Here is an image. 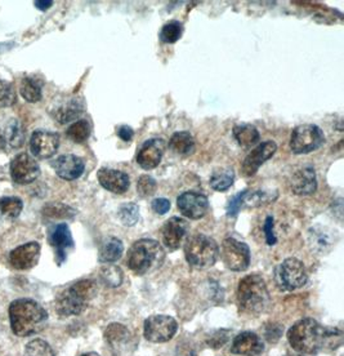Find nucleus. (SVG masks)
I'll return each instance as SVG.
<instances>
[{
	"instance_id": "nucleus-3",
	"label": "nucleus",
	"mask_w": 344,
	"mask_h": 356,
	"mask_svg": "<svg viewBox=\"0 0 344 356\" xmlns=\"http://www.w3.org/2000/svg\"><path fill=\"white\" fill-rule=\"evenodd\" d=\"M165 259V252L152 239L136 241L128 252L126 265L137 275H145L158 270Z\"/></svg>"
},
{
	"instance_id": "nucleus-21",
	"label": "nucleus",
	"mask_w": 344,
	"mask_h": 356,
	"mask_svg": "<svg viewBox=\"0 0 344 356\" xmlns=\"http://www.w3.org/2000/svg\"><path fill=\"white\" fill-rule=\"evenodd\" d=\"M316 188H318L316 172L312 167L300 168L291 176V193L297 195H309V194H313Z\"/></svg>"
},
{
	"instance_id": "nucleus-47",
	"label": "nucleus",
	"mask_w": 344,
	"mask_h": 356,
	"mask_svg": "<svg viewBox=\"0 0 344 356\" xmlns=\"http://www.w3.org/2000/svg\"><path fill=\"white\" fill-rule=\"evenodd\" d=\"M35 6L36 8L45 10V9L51 8L54 6V1H51V0H38V1H35Z\"/></svg>"
},
{
	"instance_id": "nucleus-45",
	"label": "nucleus",
	"mask_w": 344,
	"mask_h": 356,
	"mask_svg": "<svg viewBox=\"0 0 344 356\" xmlns=\"http://www.w3.org/2000/svg\"><path fill=\"white\" fill-rule=\"evenodd\" d=\"M117 136H119L123 141H125V143H129V141H132L134 132H133V129L131 127L122 125V127H119V129H117Z\"/></svg>"
},
{
	"instance_id": "nucleus-31",
	"label": "nucleus",
	"mask_w": 344,
	"mask_h": 356,
	"mask_svg": "<svg viewBox=\"0 0 344 356\" xmlns=\"http://www.w3.org/2000/svg\"><path fill=\"white\" fill-rule=\"evenodd\" d=\"M21 95L27 102H38L42 99V87L33 78H25L21 83Z\"/></svg>"
},
{
	"instance_id": "nucleus-25",
	"label": "nucleus",
	"mask_w": 344,
	"mask_h": 356,
	"mask_svg": "<svg viewBox=\"0 0 344 356\" xmlns=\"http://www.w3.org/2000/svg\"><path fill=\"white\" fill-rule=\"evenodd\" d=\"M3 138L6 145H8L13 149H18L24 145L25 141V129L22 123L17 119L9 120L4 131H3Z\"/></svg>"
},
{
	"instance_id": "nucleus-5",
	"label": "nucleus",
	"mask_w": 344,
	"mask_h": 356,
	"mask_svg": "<svg viewBox=\"0 0 344 356\" xmlns=\"http://www.w3.org/2000/svg\"><path fill=\"white\" fill-rule=\"evenodd\" d=\"M238 301L241 312L249 315L265 312L270 303V294L263 277L252 274L241 279L238 288Z\"/></svg>"
},
{
	"instance_id": "nucleus-6",
	"label": "nucleus",
	"mask_w": 344,
	"mask_h": 356,
	"mask_svg": "<svg viewBox=\"0 0 344 356\" xmlns=\"http://www.w3.org/2000/svg\"><path fill=\"white\" fill-rule=\"evenodd\" d=\"M218 244L211 236L197 234L186 241V259L191 266L197 268L213 266L218 259Z\"/></svg>"
},
{
	"instance_id": "nucleus-16",
	"label": "nucleus",
	"mask_w": 344,
	"mask_h": 356,
	"mask_svg": "<svg viewBox=\"0 0 344 356\" xmlns=\"http://www.w3.org/2000/svg\"><path fill=\"white\" fill-rule=\"evenodd\" d=\"M105 339L116 355L128 353L131 346H134L132 333L123 324L113 323L105 330Z\"/></svg>"
},
{
	"instance_id": "nucleus-28",
	"label": "nucleus",
	"mask_w": 344,
	"mask_h": 356,
	"mask_svg": "<svg viewBox=\"0 0 344 356\" xmlns=\"http://www.w3.org/2000/svg\"><path fill=\"white\" fill-rule=\"evenodd\" d=\"M84 105L80 99H71L67 104L58 107L54 113V118L58 123L66 124L71 120L76 119L83 113Z\"/></svg>"
},
{
	"instance_id": "nucleus-14",
	"label": "nucleus",
	"mask_w": 344,
	"mask_h": 356,
	"mask_svg": "<svg viewBox=\"0 0 344 356\" xmlns=\"http://www.w3.org/2000/svg\"><path fill=\"white\" fill-rule=\"evenodd\" d=\"M188 232L190 225L186 220L172 217L163 227V243L169 250H178L187 239Z\"/></svg>"
},
{
	"instance_id": "nucleus-23",
	"label": "nucleus",
	"mask_w": 344,
	"mask_h": 356,
	"mask_svg": "<svg viewBox=\"0 0 344 356\" xmlns=\"http://www.w3.org/2000/svg\"><path fill=\"white\" fill-rule=\"evenodd\" d=\"M97 177L101 186L114 194H124L131 185L129 176L122 170L102 168L98 170Z\"/></svg>"
},
{
	"instance_id": "nucleus-44",
	"label": "nucleus",
	"mask_w": 344,
	"mask_h": 356,
	"mask_svg": "<svg viewBox=\"0 0 344 356\" xmlns=\"http://www.w3.org/2000/svg\"><path fill=\"white\" fill-rule=\"evenodd\" d=\"M152 209L158 214H165L170 209V202L165 197H159L152 202Z\"/></svg>"
},
{
	"instance_id": "nucleus-19",
	"label": "nucleus",
	"mask_w": 344,
	"mask_h": 356,
	"mask_svg": "<svg viewBox=\"0 0 344 356\" xmlns=\"http://www.w3.org/2000/svg\"><path fill=\"white\" fill-rule=\"evenodd\" d=\"M49 243L56 250L57 264L62 265L66 261L67 252L74 247V239L69 226L66 223L56 225L49 234Z\"/></svg>"
},
{
	"instance_id": "nucleus-18",
	"label": "nucleus",
	"mask_w": 344,
	"mask_h": 356,
	"mask_svg": "<svg viewBox=\"0 0 344 356\" xmlns=\"http://www.w3.org/2000/svg\"><path fill=\"white\" fill-rule=\"evenodd\" d=\"M165 152V143L161 138H152L143 143L137 154V163L143 170H154L161 161Z\"/></svg>"
},
{
	"instance_id": "nucleus-8",
	"label": "nucleus",
	"mask_w": 344,
	"mask_h": 356,
	"mask_svg": "<svg viewBox=\"0 0 344 356\" xmlns=\"http://www.w3.org/2000/svg\"><path fill=\"white\" fill-rule=\"evenodd\" d=\"M325 143L322 129L315 124H303L297 127L290 138L291 152L295 154H309L316 152Z\"/></svg>"
},
{
	"instance_id": "nucleus-41",
	"label": "nucleus",
	"mask_w": 344,
	"mask_h": 356,
	"mask_svg": "<svg viewBox=\"0 0 344 356\" xmlns=\"http://www.w3.org/2000/svg\"><path fill=\"white\" fill-rule=\"evenodd\" d=\"M156 190V181L151 176L143 175L138 178L137 182V191L141 196H151Z\"/></svg>"
},
{
	"instance_id": "nucleus-24",
	"label": "nucleus",
	"mask_w": 344,
	"mask_h": 356,
	"mask_svg": "<svg viewBox=\"0 0 344 356\" xmlns=\"http://www.w3.org/2000/svg\"><path fill=\"white\" fill-rule=\"evenodd\" d=\"M333 232L327 227L322 226H315L309 230V244L312 250H318L320 253H325L333 247L336 243Z\"/></svg>"
},
{
	"instance_id": "nucleus-22",
	"label": "nucleus",
	"mask_w": 344,
	"mask_h": 356,
	"mask_svg": "<svg viewBox=\"0 0 344 356\" xmlns=\"http://www.w3.org/2000/svg\"><path fill=\"white\" fill-rule=\"evenodd\" d=\"M54 168L58 177L66 181H74L83 175L84 161L75 155H61L54 161Z\"/></svg>"
},
{
	"instance_id": "nucleus-7",
	"label": "nucleus",
	"mask_w": 344,
	"mask_h": 356,
	"mask_svg": "<svg viewBox=\"0 0 344 356\" xmlns=\"http://www.w3.org/2000/svg\"><path fill=\"white\" fill-rule=\"evenodd\" d=\"M275 282L281 291H295L307 283V273L300 259H284L275 271Z\"/></svg>"
},
{
	"instance_id": "nucleus-17",
	"label": "nucleus",
	"mask_w": 344,
	"mask_h": 356,
	"mask_svg": "<svg viewBox=\"0 0 344 356\" xmlns=\"http://www.w3.org/2000/svg\"><path fill=\"white\" fill-rule=\"evenodd\" d=\"M40 257V245L36 241L26 243L9 254V262L16 270H28L35 266Z\"/></svg>"
},
{
	"instance_id": "nucleus-15",
	"label": "nucleus",
	"mask_w": 344,
	"mask_h": 356,
	"mask_svg": "<svg viewBox=\"0 0 344 356\" xmlns=\"http://www.w3.org/2000/svg\"><path fill=\"white\" fill-rule=\"evenodd\" d=\"M277 150V145L274 141H265V143L258 145L254 150H252L250 154L245 158L243 163V173L247 177H252L259 170L262 164L270 158L274 156L275 152Z\"/></svg>"
},
{
	"instance_id": "nucleus-10",
	"label": "nucleus",
	"mask_w": 344,
	"mask_h": 356,
	"mask_svg": "<svg viewBox=\"0 0 344 356\" xmlns=\"http://www.w3.org/2000/svg\"><path fill=\"white\" fill-rule=\"evenodd\" d=\"M177 330V321L167 315H154L145 321V337L155 343L168 342L176 336Z\"/></svg>"
},
{
	"instance_id": "nucleus-46",
	"label": "nucleus",
	"mask_w": 344,
	"mask_h": 356,
	"mask_svg": "<svg viewBox=\"0 0 344 356\" xmlns=\"http://www.w3.org/2000/svg\"><path fill=\"white\" fill-rule=\"evenodd\" d=\"M177 356H195V350L190 345H181L177 348Z\"/></svg>"
},
{
	"instance_id": "nucleus-2",
	"label": "nucleus",
	"mask_w": 344,
	"mask_h": 356,
	"mask_svg": "<svg viewBox=\"0 0 344 356\" xmlns=\"http://www.w3.org/2000/svg\"><path fill=\"white\" fill-rule=\"evenodd\" d=\"M10 328L18 337H28L44 330L48 314L39 303L21 298L9 306Z\"/></svg>"
},
{
	"instance_id": "nucleus-35",
	"label": "nucleus",
	"mask_w": 344,
	"mask_h": 356,
	"mask_svg": "<svg viewBox=\"0 0 344 356\" xmlns=\"http://www.w3.org/2000/svg\"><path fill=\"white\" fill-rule=\"evenodd\" d=\"M66 134L74 143H84L85 140H88L89 134H90V125L87 120H78L71 125Z\"/></svg>"
},
{
	"instance_id": "nucleus-39",
	"label": "nucleus",
	"mask_w": 344,
	"mask_h": 356,
	"mask_svg": "<svg viewBox=\"0 0 344 356\" xmlns=\"http://www.w3.org/2000/svg\"><path fill=\"white\" fill-rule=\"evenodd\" d=\"M102 280L108 286H119L123 283V271L115 265H107L101 271Z\"/></svg>"
},
{
	"instance_id": "nucleus-32",
	"label": "nucleus",
	"mask_w": 344,
	"mask_h": 356,
	"mask_svg": "<svg viewBox=\"0 0 344 356\" xmlns=\"http://www.w3.org/2000/svg\"><path fill=\"white\" fill-rule=\"evenodd\" d=\"M43 214L45 217L54 218V220H67L75 216V211L69 205L54 203V204L45 205Z\"/></svg>"
},
{
	"instance_id": "nucleus-11",
	"label": "nucleus",
	"mask_w": 344,
	"mask_h": 356,
	"mask_svg": "<svg viewBox=\"0 0 344 356\" xmlns=\"http://www.w3.org/2000/svg\"><path fill=\"white\" fill-rule=\"evenodd\" d=\"M10 176L19 185H27L34 182L40 175L39 164L28 154H18L10 161Z\"/></svg>"
},
{
	"instance_id": "nucleus-26",
	"label": "nucleus",
	"mask_w": 344,
	"mask_h": 356,
	"mask_svg": "<svg viewBox=\"0 0 344 356\" xmlns=\"http://www.w3.org/2000/svg\"><path fill=\"white\" fill-rule=\"evenodd\" d=\"M124 252L123 243L117 238H107L99 247V261L101 262H116L122 259Z\"/></svg>"
},
{
	"instance_id": "nucleus-40",
	"label": "nucleus",
	"mask_w": 344,
	"mask_h": 356,
	"mask_svg": "<svg viewBox=\"0 0 344 356\" xmlns=\"http://www.w3.org/2000/svg\"><path fill=\"white\" fill-rule=\"evenodd\" d=\"M16 102V93L12 84L0 79V107L12 106Z\"/></svg>"
},
{
	"instance_id": "nucleus-29",
	"label": "nucleus",
	"mask_w": 344,
	"mask_h": 356,
	"mask_svg": "<svg viewBox=\"0 0 344 356\" xmlns=\"http://www.w3.org/2000/svg\"><path fill=\"white\" fill-rule=\"evenodd\" d=\"M234 137L241 147L250 149L259 141V132L253 125L240 124L234 128Z\"/></svg>"
},
{
	"instance_id": "nucleus-1",
	"label": "nucleus",
	"mask_w": 344,
	"mask_h": 356,
	"mask_svg": "<svg viewBox=\"0 0 344 356\" xmlns=\"http://www.w3.org/2000/svg\"><path fill=\"white\" fill-rule=\"evenodd\" d=\"M336 339H342V332L327 328L313 319H303L295 323L288 333L291 348L300 354H318L320 350L338 348Z\"/></svg>"
},
{
	"instance_id": "nucleus-37",
	"label": "nucleus",
	"mask_w": 344,
	"mask_h": 356,
	"mask_svg": "<svg viewBox=\"0 0 344 356\" xmlns=\"http://www.w3.org/2000/svg\"><path fill=\"white\" fill-rule=\"evenodd\" d=\"M276 197H277L276 191H272V193L271 191H254L252 194H249V191H247L244 203L247 207H261V205L274 202Z\"/></svg>"
},
{
	"instance_id": "nucleus-4",
	"label": "nucleus",
	"mask_w": 344,
	"mask_h": 356,
	"mask_svg": "<svg viewBox=\"0 0 344 356\" xmlns=\"http://www.w3.org/2000/svg\"><path fill=\"white\" fill-rule=\"evenodd\" d=\"M97 294V285L93 280H80L65 289L56 301V310L61 316L80 315Z\"/></svg>"
},
{
	"instance_id": "nucleus-33",
	"label": "nucleus",
	"mask_w": 344,
	"mask_h": 356,
	"mask_svg": "<svg viewBox=\"0 0 344 356\" xmlns=\"http://www.w3.org/2000/svg\"><path fill=\"white\" fill-rule=\"evenodd\" d=\"M24 204L21 199L15 196H6L0 199V212L9 218H16L22 212Z\"/></svg>"
},
{
	"instance_id": "nucleus-43",
	"label": "nucleus",
	"mask_w": 344,
	"mask_h": 356,
	"mask_svg": "<svg viewBox=\"0 0 344 356\" xmlns=\"http://www.w3.org/2000/svg\"><path fill=\"white\" fill-rule=\"evenodd\" d=\"M265 241L268 245H275L276 244V236H275L274 232V218L271 216H268L265 218Z\"/></svg>"
},
{
	"instance_id": "nucleus-38",
	"label": "nucleus",
	"mask_w": 344,
	"mask_h": 356,
	"mask_svg": "<svg viewBox=\"0 0 344 356\" xmlns=\"http://www.w3.org/2000/svg\"><path fill=\"white\" fill-rule=\"evenodd\" d=\"M25 356H54V353L43 339H34L27 343Z\"/></svg>"
},
{
	"instance_id": "nucleus-12",
	"label": "nucleus",
	"mask_w": 344,
	"mask_h": 356,
	"mask_svg": "<svg viewBox=\"0 0 344 356\" xmlns=\"http://www.w3.org/2000/svg\"><path fill=\"white\" fill-rule=\"evenodd\" d=\"M177 205L179 212L190 220L203 218L209 211V200L206 196L200 193L186 191L178 196Z\"/></svg>"
},
{
	"instance_id": "nucleus-30",
	"label": "nucleus",
	"mask_w": 344,
	"mask_h": 356,
	"mask_svg": "<svg viewBox=\"0 0 344 356\" xmlns=\"http://www.w3.org/2000/svg\"><path fill=\"white\" fill-rule=\"evenodd\" d=\"M235 172L232 168H221L214 170L211 177V186L215 191H226L234 185Z\"/></svg>"
},
{
	"instance_id": "nucleus-36",
	"label": "nucleus",
	"mask_w": 344,
	"mask_h": 356,
	"mask_svg": "<svg viewBox=\"0 0 344 356\" xmlns=\"http://www.w3.org/2000/svg\"><path fill=\"white\" fill-rule=\"evenodd\" d=\"M117 216L124 226H134L140 220V208L134 203L122 205Z\"/></svg>"
},
{
	"instance_id": "nucleus-20",
	"label": "nucleus",
	"mask_w": 344,
	"mask_h": 356,
	"mask_svg": "<svg viewBox=\"0 0 344 356\" xmlns=\"http://www.w3.org/2000/svg\"><path fill=\"white\" fill-rule=\"evenodd\" d=\"M265 350V345L259 336L252 332H244L240 333L235 337L231 351L234 354L243 356H256L262 354Z\"/></svg>"
},
{
	"instance_id": "nucleus-42",
	"label": "nucleus",
	"mask_w": 344,
	"mask_h": 356,
	"mask_svg": "<svg viewBox=\"0 0 344 356\" xmlns=\"http://www.w3.org/2000/svg\"><path fill=\"white\" fill-rule=\"evenodd\" d=\"M247 194V190H244L243 193H238V195L229 199V204H227V214L229 217H235L240 212L241 207L244 204V199H245Z\"/></svg>"
},
{
	"instance_id": "nucleus-27",
	"label": "nucleus",
	"mask_w": 344,
	"mask_h": 356,
	"mask_svg": "<svg viewBox=\"0 0 344 356\" xmlns=\"http://www.w3.org/2000/svg\"><path fill=\"white\" fill-rule=\"evenodd\" d=\"M169 147L178 155H188L195 150V141L190 132H177L169 141Z\"/></svg>"
},
{
	"instance_id": "nucleus-48",
	"label": "nucleus",
	"mask_w": 344,
	"mask_h": 356,
	"mask_svg": "<svg viewBox=\"0 0 344 356\" xmlns=\"http://www.w3.org/2000/svg\"><path fill=\"white\" fill-rule=\"evenodd\" d=\"M6 146V143H4V138H3V134H0V149H3Z\"/></svg>"
},
{
	"instance_id": "nucleus-13",
	"label": "nucleus",
	"mask_w": 344,
	"mask_h": 356,
	"mask_svg": "<svg viewBox=\"0 0 344 356\" xmlns=\"http://www.w3.org/2000/svg\"><path fill=\"white\" fill-rule=\"evenodd\" d=\"M60 146V136L54 132L39 129L35 131L30 140V149L36 158H52Z\"/></svg>"
},
{
	"instance_id": "nucleus-49",
	"label": "nucleus",
	"mask_w": 344,
	"mask_h": 356,
	"mask_svg": "<svg viewBox=\"0 0 344 356\" xmlns=\"http://www.w3.org/2000/svg\"><path fill=\"white\" fill-rule=\"evenodd\" d=\"M81 356H99L97 353H88V354H83Z\"/></svg>"
},
{
	"instance_id": "nucleus-34",
	"label": "nucleus",
	"mask_w": 344,
	"mask_h": 356,
	"mask_svg": "<svg viewBox=\"0 0 344 356\" xmlns=\"http://www.w3.org/2000/svg\"><path fill=\"white\" fill-rule=\"evenodd\" d=\"M183 33V26L181 22L178 21H170L168 24H165L161 31H160V39L164 42V43H176L177 40L181 39Z\"/></svg>"
},
{
	"instance_id": "nucleus-9",
	"label": "nucleus",
	"mask_w": 344,
	"mask_h": 356,
	"mask_svg": "<svg viewBox=\"0 0 344 356\" xmlns=\"http://www.w3.org/2000/svg\"><path fill=\"white\" fill-rule=\"evenodd\" d=\"M221 256L224 265L232 271H245L250 264L249 247L235 238H227L222 243Z\"/></svg>"
}]
</instances>
